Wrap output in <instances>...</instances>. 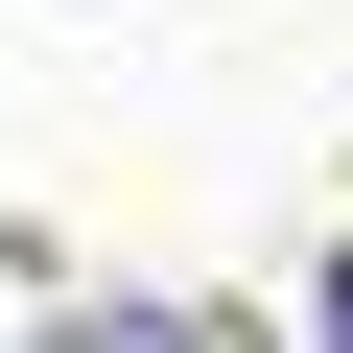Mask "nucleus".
I'll list each match as a JSON object with an SVG mask.
<instances>
[{
    "label": "nucleus",
    "mask_w": 353,
    "mask_h": 353,
    "mask_svg": "<svg viewBox=\"0 0 353 353\" xmlns=\"http://www.w3.org/2000/svg\"><path fill=\"white\" fill-rule=\"evenodd\" d=\"M48 353H189V330H165V306H71Z\"/></svg>",
    "instance_id": "obj_1"
},
{
    "label": "nucleus",
    "mask_w": 353,
    "mask_h": 353,
    "mask_svg": "<svg viewBox=\"0 0 353 353\" xmlns=\"http://www.w3.org/2000/svg\"><path fill=\"white\" fill-rule=\"evenodd\" d=\"M306 353H353V259H330V330H306Z\"/></svg>",
    "instance_id": "obj_2"
}]
</instances>
